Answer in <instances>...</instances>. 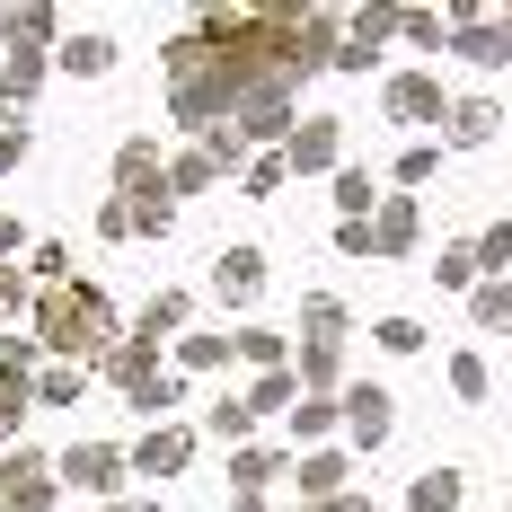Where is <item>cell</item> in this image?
<instances>
[{
    "instance_id": "6da1fadb",
    "label": "cell",
    "mask_w": 512,
    "mask_h": 512,
    "mask_svg": "<svg viewBox=\"0 0 512 512\" xmlns=\"http://www.w3.org/2000/svg\"><path fill=\"white\" fill-rule=\"evenodd\" d=\"M36 336L53 354H115V309L98 283H53L36 301Z\"/></svg>"
},
{
    "instance_id": "7a4b0ae2",
    "label": "cell",
    "mask_w": 512,
    "mask_h": 512,
    "mask_svg": "<svg viewBox=\"0 0 512 512\" xmlns=\"http://www.w3.org/2000/svg\"><path fill=\"white\" fill-rule=\"evenodd\" d=\"M62 477H71V486H115V477H124V451H106V442H80V451H62Z\"/></svg>"
},
{
    "instance_id": "3957f363",
    "label": "cell",
    "mask_w": 512,
    "mask_h": 512,
    "mask_svg": "<svg viewBox=\"0 0 512 512\" xmlns=\"http://www.w3.org/2000/svg\"><path fill=\"white\" fill-rule=\"evenodd\" d=\"M327 159H336V124H327V115L292 124V142H283V168H327Z\"/></svg>"
},
{
    "instance_id": "277c9868",
    "label": "cell",
    "mask_w": 512,
    "mask_h": 512,
    "mask_svg": "<svg viewBox=\"0 0 512 512\" xmlns=\"http://www.w3.org/2000/svg\"><path fill=\"white\" fill-rule=\"evenodd\" d=\"M186 460H195L186 433H142V442H133V468H142V477H177Z\"/></svg>"
},
{
    "instance_id": "5b68a950",
    "label": "cell",
    "mask_w": 512,
    "mask_h": 512,
    "mask_svg": "<svg viewBox=\"0 0 512 512\" xmlns=\"http://www.w3.org/2000/svg\"><path fill=\"white\" fill-rule=\"evenodd\" d=\"M212 283H221V301H248L256 283H265V256H256V248H230L221 265H212Z\"/></svg>"
},
{
    "instance_id": "8992f818",
    "label": "cell",
    "mask_w": 512,
    "mask_h": 512,
    "mask_svg": "<svg viewBox=\"0 0 512 512\" xmlns=\"http://www.w3.org/2000/svg\"><path fill=\"white\" fill-rule=\"evenodd\" d=\"M389 115H407V124H424V115H442V89H433V80H389Z\"/></svg>"
},
{
    "instance_id": "52a82bcc",
    "label": "cell",
    "mask_w": 512,
    "mask_h": 512,
    "mask_svg": "<svg viewBox=\"0 0 512 512\" xmlns=\"http://www.w3.org/2000/svg\"><path fill=\"white\" fill-rule=\"evenodd\" d=\"M345 424H354V442H380V433H389V398H380V389H354V398H345Z\"/></svg>"
},
{
    "instance_id": "ba28073f",
    "label": "cell",
    "mask_w": 512,
    "mask_h": 512,
    "mask_svg": "<svg viewBox=\"0 0 512 512\" xmlns=\"http://www.w3.org/2000/svg\"><path fill=\"white\" fill-rule=\"evenodd\" d=\"M36 80H45V62H36V53H9V62H0V106H27Z\"/></svg>"
},
{
    "instance_id": "9c48e42d",
    "label": "cell",
    "mask_w": 512,
    "mask_h": 512,
    "mask_svg": "<svg viewBox=\"0 0 512 512\" xmlns=\"http://www.w3.org/2000/svg\"><path fill=\"white\" fill-rule=\"evenodd\" d=\"M301 486L336 504V495H345V460H336V451H309V460H301Z\"/></svg>"
},
{
    "instance_id": "30bf717a",
    "label": "cell",
    "mask_w": 512,
    "mask_h": 512,
    "mask_svg": "<svg viewBox=\"0 0 512 512\" xmlns=\"http://www.w3.org/2000/svg\"><path fill=\"white\" fill-rule=\"evenodd\" d=\"M186 327V292H159L151 309H142V345H159V336H177Z\"/></svg>"
},
{
    "instance_id": "8fae6325",
    "label": "cell",
    "mask_w": 512,
    "mask_h": 512,
    "mask_svg": "<svg viewBox=\"0 0 512 512\" xmlns=\"http://www.w3.org/2000/svg\"><path fill=\"white\" fill-rule=\"evenodd\" d=\"M415 512H460V477H451V468L415 477Z\"/></svg>"
},
{
    "instance_id": "7c38bea8",
    "label": "cell",
    "mask_w": 512,
    "mask_h": 512,
    "mask_svg": "<svg viewBox=\"0 0 512 512\" xmlns=\"http://www.w3.org/2000/svg\"><path fill=\"white\" fill-rule=\"evenodd\" d=\"M106 62H115V45H106V36H71V45H62V71H80V80H89V71H106Z\"/></svg>"
},
{
    "instance_id": "4fadbf2b",
    "label": "cell",
    "mask_w": 512,
    "mask_h": 512,
    "mask_svg": "<svg viewBox=\"0 0 512 512\" xmlns=\"http://www.w3.org/2000/svg\"><path fill=\"white\" fill-rule=\"evenodd\" d=\"M371 248H415V204H389V212H380Z\"/></svg>"
},
{
    "instance_id": "5bb4252c",
    "label": "cell",
    "mask_w": 512,
    "mask_h": 512,
    "mask_svg": "<svg viewBox=\"0 0 512 512\" xmlns=\"http://www.w3.org/2000/svg\"><path fill=\"white\" fill-rule=\"evenodd\" d=\"M283 398H292V371H265V380H256V398H248V415H256V407H283Z\"/></svg>"
},
{
    "instance_id": "9a60e30c",
    "label": "cell",
    "mask_w": 512,
    "mask_h": 512,
    "mask_svg": "<svg viewBox=\"0 0 512 512\" xmlns=\"http://www.w3.org/2000/svg\"><path fill=\"white\" fill-rule=\"evenodd\" d=\"M204 177H212V159H204V151H195V159H177V177H168V195H195Z\"/></svg>"
},
{
    "instance_id": "2e32d148",
    "label": "cell",
    "mask_w": 512,
    "mask_h": 512,
    "mask_svg": "<svg viewBox=\"0 0 512 512\" xmlns=\"http://www.w3.org/2000/svg\"><path fill=\"white\" fill-rule=\"evenodd\" d=\"M36 398H53V407H71V398H80V371H45V380H36Z\"/></svg>"
},
{
    "instance_id": "e0dca14e",
    "label": "cell",
    "mask_w": 512,
    "mask_h": 512,
    "mask_svg": "<svg viewBox=\"0 0 512 512\" xmlns=\"http://www.w3.org/2000/svg\"><path fill=\"white\" fill-rule=\"evenodd\" d=\"M336 204H345V212L371 204V177H362V168H345V177H336Z\"/></svg>"
},
{
    "instance_id": "ac0fdd59",
    "label": "cell",
    "mask_w": 512,
    "mask_h": 512,
    "mask_svg": "<svg viewBox=\"0 0 512 512\" xmlns=\"http://www.w3.org/2000/svg\"><path fill=\"white\" fill-rule=\"evenodd\" d=\"M274 468H283V460H274V451H239V486H265Z\"/></svg>"
},
{
    "instance_id": "d6986e66",
    "label": "cell",
    "mask_w": 512,
    "mask_h": 512,
    "mask_svg": "<svg viewBox=\"0 0 512 512\" xmlns=\"http://www.w3.org/2000/svg\"><path fill=\"white\" fill-rule=\"evenodd\" d=\"M18 407H27V380H9V371H0V433L18 424Z\"/></svg>"
},
{
    "instance_id": "ffe728a7",
    "label": "cell",
    "mask_w": 512,
    "mask_h": 512,
    "mask_svg": "<svg viewBox=\"0 0 512 512\" xmlns=\"http://www.w3.org/2000/svg\"><path fill=\"white\" fill-rule=\"evenodd\" d=\"M486 124H495V106H460V115H451V133H460V142H477Z\"/></svg>"
},
{
    "instance_id": "44dd1931",
    "label": "cell",
    "mask_w": 512,
    "mask_h": 512,
    "mask_svg": "<svg viewBox=\"0 0 512 512\" xmlns=\"http://www.w3.org/2000/svg\"><path fill=\"white\" fill-rule=\"evenodd\" d=\"M301 371L318 380V389H327V380H336V345H309V354H301Z\"/></svg>"
},
{
    "instance_id": "7402d4cb",
    "label": "cell",
    "mask_w": 512,
    "mask_h": 512,
    "mask_svg": "<svg viewBox=\"0 0 512 512\" xmlns=\"http://www.w3.org/2000/svg\"><path fill=\"white\" fill-rule=\"evenodd\" d=\"M239 354H248V362H274V354H283V336H265V327H248V336H239Z\"/></svg>"
},
{
    "instance_id": "603a6c76",
    "label": "cell",
    "mask_w": 512,
    "mask_h": 512,
    "mask_svg": "<svg viewBox=\"0 0 512 512\" xmlns=\"http://www.w3.org/2000/svg\"><path fill=\"white\" fill-rule=\"evenodd\" d=\"M186 362H195V371H204V362H230V345H221V336H186Z\"/></svg>"
},
{
    "instance_id": "cb8c5ba5",
    "label": "cell",
    "mask_w": 512,
    "mask_h": 512,
    "mask_svg": "<svg viewBox=\"0 0 512 512\" xmlns=\"http://www.w3.org/2000/svg\"><path fill=\"white\" fill-rule=\"evenodd\" d=\"M477 318H486V327H504V318H512V292H477Z\"/></svg>"
},
{
    "instance_id": "d4e9b609",
    "label": "cell",
    "mask_w": 512,
    "mask_h": 512,
    "mask_svg": "<svg viewBox=\"0 0 512 512\" xmlns=\"http://www.w3.org/2000/svg\"><path fill=\"white\" fill-rule=\"evenodd\" d=\"M27 159V133H0V168H18Z\"/></svg>"
},
{
    "instance_id": "484cf974",
    "label": "cell",
    "mask_w": 512,
    "mask_h": 512,
    "mask_svg": "<svg viewBox=\"0 0 512 512\" xmlns=\"http://www.w3.org/2000/svg\"><path fill=\"white\" fill-rule=\"evenodd\" d=\"M18 292H27V283H18V274L0 265V309H18Z\"/></svg>"
},
{
    "instance_id": "4316f807",
    "label": "cell",
    "mask_w": 512,
    "mask_h": 512,
    "mask_svg": "<svg viewBox=\"0 0 512 512\" xmlns=\"http://www.w3.org/2000/svg\"><path fill=\"white\" fill-rule=\"evenodd\" d=\"M0 248H18V221H0Z\"/></svg>"
},
{
    "instance_id": "83f0119b",
    "label": "cell",
    "mask_w": 512,
    "mask_h": 512,
    "mask_svg": "<svg viewBox=\"0 0 512 512\" xmlns=\"http://www.w3.org/2000/svg\"><path fill=\"white\" fill-rule=\"evenodd\" d=\"M106 512H151V504H106Z\"/></svg>"
},
{
    "instance_id": "f1b7e54d",
    "label": "cell",
    "mask_w": 512,
    "mask_h": 512,
    "mask_svg": "<svg viewBox=\"0 0 512 512\" xmlns=\"http://www.w3.org/2000/svg\"><path fill=\"white\" fill-rule=\"evenodd\" d=\"M0 512H18V504H0Z\"/></svg>"
}]
</instances>
